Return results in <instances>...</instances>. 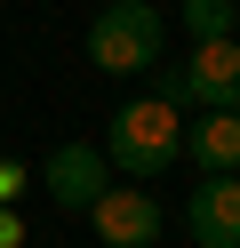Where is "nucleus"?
<instances>
[{
	"mask_svg": "<svg viewBox=\"0 0 240 248\" xmlns=\"http://www.w3.org/2000/svg\"><path fill=\"white\" fill-rule=\"evenodd\" d=\"M96 152H104V168L152 184V176H168L176 152H184V112H176V104H160V96H128L120 112H112V136H104Z\"/></svg>",
	"mask_w": 240,
	"mask_h": 248,
	"instance_id": "obj_1",
	"label": "nucleus"
},
{
	"mask_svg": "<svg viewBox=\"0 0 240 248\" xmlns=\"http://www.w3.org/2000/svg\"><path fill=\"white\" fill-rule=\"evenodd\" d=\"M160 48H168V16H160L152 0H112L104 16L88 24V64L96 72H152Z\"/></svg>",
	"mask_w": 240,
	"mask_h": 248,
	"instance_id": "obj_2",
	"label": "nucleus"
},
{
	"mask_svg": "<svg viewBox=\"0 0 240 248\" xmlns=\"http://www.w3.org/2000/svg\"><path fill=\"white\" fill-rule=\"evenodd\" d=\"M176 104L240 112V40H192V64L176 72Z\"/></svg>",
	"mask_w": 240,
	"mask_h": 248,
	"instance_id": "obj_3",
	"label": "nucleus"
},
{
	"mask_svg": "<svg viewBox=\"0 0 240 248\" xmlns=\"http://www.w3.org/2000/svg\"><path fill=\"white\" fill-rule=\"evenodd\" d=\"M40 184H48V208H64V216H88V200L112 184V168H104V152H96L88 136H72V144H56V152H48Z\"/></svg>",
	"mask_w": 240,
	"mask_h": 248,
	"instance_id": "obj_4",
	"label": "nucleus"
},
{
	"mask_svg": "<svg viewBox=\"0 0 240 248\" xmlns=\"http://www.w3.org/2000/svg\"><path fill=\"white\" fill-rule=\"evenodd\" d=\"M88 224H96V240L104 248H152L160 232H168V208H160L152 192H96L88 200Z\"/></svg>",
	"mask_w": 240,
	"mask_h": 248,
	"instance_id": "obj_5",
	"label": "nucleus"
},
{
	"mask_svg": "<svg viewBox=\"0 0 240 248\" xmlns=\"http://www.w3.org/2000/svg\"><path fill=\"white\" fill-rule=\"evenodd\" d=\"M184 232L192 248H240V176H200L184 192Z\"/></svg>",
	"mask_w": 240,
	"mask_h": 248,
	"instance_id": "obj_6",
	"label": "nucleus"
},
{
	"mask_svg": "<svg viewBox=\"0 0 240 248\" xmlns=\"http://www.w3.org/2000/svg\"><path fill=\"white\" fill-rule=\"evenodd\" d=\"M184 160H200V176L240 168V112H200L184 128Z\"/></svg>",
	"mask_w": 240,
	"mask_h": 248,
	"instance_id": "obj_7",
	"label": "nucleus"
},
{
	"mask_svg": "<svg viewBox=\"0 0 240 248\" xmlns=\"http://www.w3.org/2000/svg\"><path fill=\"white\" fill-rule=\"evenodd\" d=\"M176 16H184V32H192V40H232V24H240V0H184Z\"/></svg>",
	"mask_w": 240,
	"mask_h": 248,
	"instance_id": "obj_8",
	"label": "nucleus"
},
{
	"mask_svg": "<svg viewBox=\"0 0 240 248\" xmlns=\"http://www.w3.org/2000/svg\"><path fill=\"white\" fill-rule=\"evenodd\" d=\"M16 192H24V168H16V160H0V208H8Z\"/></svg>",
	"mask_w": 240,
	"mask_h": 248,
	"instance_id": "obj_9",
	"label": "nucleus"
},
{
	"mask_svg": "<svg viewBox=\"0 0 240 248\" xmlns=\"http://www.w3.org/2000/svg\"><path fill=\"white\" fill-rule=\"evenodd\" d=\"M16 240H24V216H16V208H0V248H16Z\"/></svg>",
	"mask_w": 240,
	"mask_h": 248,
	"instance_id": "obj_10",
	"label": "nucleus"
},
{
	"mask_svg": "<svg viewBox=\"0 0 240 248\" xmlns=\"http://www.w3.org/2000/svg\"><path fill=\"white\" fill-rule=\"evenodd\" d=\"M232 176H240V168H232Z\"/></svg>",
	"mask_w": 240,
	"mask_h": 248,
	"instance_id": "obj_11",
	"label": "nucleus"
}]
</instances>
